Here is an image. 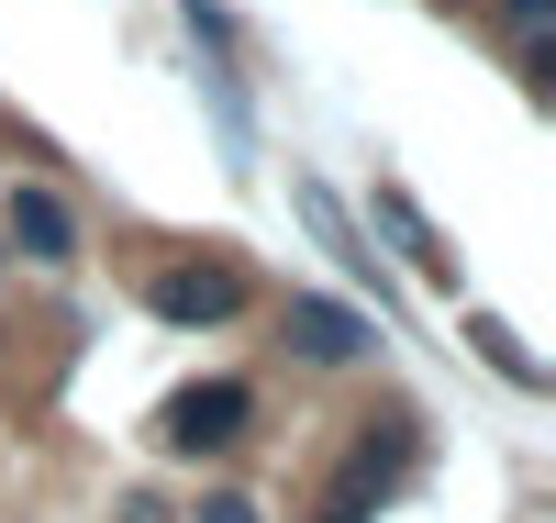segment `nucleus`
<instances>
[{
	"mask_svg": "<svg viewBox=\"0 0 556 523\" xmlns=\"http://www.w3.org/2000/svg\"><path fill=\"white\" fill-rule=\"evenodd\" d=\"M245 435H256V390L245 378H201V390H178L156 412V457H178V468L190 457H235Z\"/></svg>",
	"mask_w": 556,
	"mask_h": 523,
	"instance_id": "nucleus-1",
	"label": "nucleus"
},
{
	"mask_svg": "<svg viewBox=\"0 0 556 523\" xmlns=\"http://www.w3.org/2000/svg\"><path fill=\"white\" fill-rule=\"evenodd\" d=\"M401 480H412V423H356V457H345V480L323 490V523H367Z\"/></svg>",
	"mask_w": 556,
	"mask_h": 523,
	"instance_id": "nucleus-2",
	"label": "nucleus"
},
{
	"mask_svg": "<svg viewBox=\"0 0 556 523\" xmlns=\"http://www.w3.org/2000/svg\"><path fill=\"white\" fill-rule=\"evenodd\" d=\"M146 301H156L167 323H235V312L256 301V278H245L235 257H178V267L146 278Z\"/></svg>",
	"mask_w": 556,
	"mask_h": 523,
	"instance_id": "nucleus-3",
	"label": "nucleus"
},
{
	"mask_svg": "<svg viewBox=\"0 0 556 523\" xmlns=\"http://www.w3.org/2000/svg\"><path fill=\"white\" fill-rule=\"evenodd\" d=\"M278 346H290L301 368H367L379 357V323L345 312V301H323V290H301L290 312H278Z\"/></svg>",
	"mask_w": 556,
	"mask_h": 523,
	"instance_id": "nucleus-4",
	"label": "nucleus"
},
{
	"mask_svg": "<svg viewBox=\"0 0 556 523\" xmlns=\"http://www.w3.org/2000/svg\"><path fill=\"white\" fill-rule=\"evenodd\" d=\"M12 257H34V267L78 257V212H67L56 178H12Z\"/></svg>",
	"mask_w": 556,
	"mask_h": 523,
	"instance_id": "nucleus-5",
	"label": "nucleus"
},
{
	"mask_svg": "<svg viewBox=\"0 0 556 523\" xmlns=\"http://www.w3.org/2000/svg\"><path fill=\"white\" fill-rule=\"evenodd\" d=\"M367 212H379V223H390V246H401L412 267H424V278H456V267H445V234H434L424 212H412V201H401V189H390V178H379V201H367Z\"/></svg>",
	"mask_w": 556,
	"mask_h": 523,
	"instance_id": "nucleus-6",
	"label": "nucleus"
},
{
	"mask_svg": "<svg viewBox=\"0 0 556 523\" xmlns=\"http://www.w3.org/2000/svg\"><path fill=\"white\" fill-rule=\"evenodd\" d=\"M468 346H479V357H490L501 378H513V390H545V357H534V346H523V335H513L501 312H468Z\"/></svg>",
	"mask_w": 556,
	"mask_h": 523,
	"instance_id": "nucleus-7",
	"label": "nucleus"
},
{
	"mask_svg": "<svg viewBox=\"0 0 556 523\" xmlns=\"http://www.w3.org/2000/svg\"><path fill=\"white\" fill-rule=\"evenodd\" d=\"M290 201H301V223L323 234V246H334V267H356V278H379V257H367V246H356V223L334 212V189H312V178H301V189H290Z\"/></svg>",
	"mask_w": 556,
	"mask_h": 523,
	"instance_id": "nucleus-8",
	"label": "nucleus"
},
{
	"mask_svg": "<svg viewBox=\"0 0 556 523\" xmlns=\"http://www.w3.org/2000/svg\"><path fill=\"white\" fill-rule=\"evenodd\" d=\"M501 34L523 45V78H545V34H556V0H501Z\"/></svg>",
	"mask_w": 556,
	"mask_h": 523,
	"instance_id": "nucleus-9",
	"label": "nucleus"
},
{
	"mask_svg": "<svg viewBox=\"0 0 556 523\" xmlns=\"http://www.w3.org/2000/svg\"><path fill=\"white\" fill-rule=\"evenodd\" d=\"M190 523H267V512H256V501H235V490H212V501H201Z\"/></svg>",
	"mask_w": 556,
	"mask_h": 523,
	"instance_id": "nucleus-10",
	"label": "nucleus"
}]
</instances>
